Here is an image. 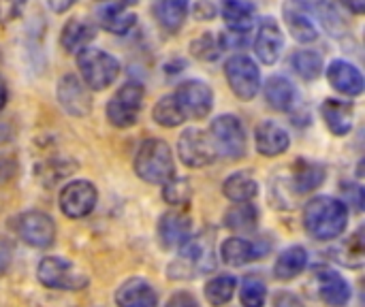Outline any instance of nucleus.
Instances as JSON below:
<instances>
[{"label": "nucleus", "mask_w": 365, "mask_h": 307, "mask_svg": "<svg viewBox=\"0 0 365 307\" xmlns=\"http://www.w3.org/2000/svg\"><path fill=\"white\" fill-rule=\"evenodd\" d=\"M349 207L334 197H317L304 209V229L319 241H331L346 231Z\"/></svg>", "instance_id": "nucleus-1"}, {"label": "nucleus", "mask_w": 365, "mask_h": 307, "mask_svg": "<svg viewBox=\"0 0 365 307\" xmlns=\"http://www.w3.org/2000/svg\"><path fill=\"white\" fill-rule=\"evenodd\" d=\"M135 173L148 184H167L175 177V160L167 141L145 139L135 156Z\"/></svg>", "instance_id": "nucleus-2"}, {"label": "nucleus", "mask_w": 365, "mask_h": 307, "mask_svg": "<svg viewBox=\"0 0 365 307\" xmlns=\"http://www.w3.org/2000/svg\"><path fill=\"white\" fill-rule=\"evenodd\" d=\"M178 267V274L171 278H197L203 274L214 271L216 267V254H214V235L199 233L197 237L190 235V239L180 248V259L171 265V269Z\"/></svg>", "instance_id": "nucleus-3"}, {"label": "nucleus", "mask_w": 365, "mask_h": 307, "mask_svg": "<svg viewBox=\"0 0 365 307\" xmlns=\"http://www.w3.org/2000/svg\"><path fill=\"white\" fill-rule=\"evenodd\" d=\"M77 66L88 90H105L120 75V62L98 47L81 49L77 53Z\"/></svg>", "instance_id": "nucleus-4"}, {"label": "nucleus", "mask_w": 365, "mask_h": 307, "mask_svg": "<svg viewBox=\"0 0 365 307\" xmlns=\"http://www.w3.org/2000/svg\"><path fill=\"white\" fill-rule=\"evenodd\" d=\"M210 139L216 147V154H220L227 160H240L246 156L248 150V137L246 126L237 115H218L210 126Z\"/></svg>", "instance_id": "nucleus-5"}, {"label": "nucleus", "mask_w": 365, "mask_h": 307, "mask_svg": "<svg viewBox=\"0 0 365 307\" xmlns=\"http://www.w3.org/2000/svg\"><path fill=\"white\" fill-rule=\"evenodd\" d=\"M145 90L139 81H126L107 103V120L115 128H130L139 120Z\"/></svg>", "instance_id": "nucleus-6"}, {"label": "nucleus", "mask_w": 365, "mask_h": 307, "mask_svg": "<svg viewBox=\"0 0 365 307\" xmlns=\"http://www.w3.org/2000/svg\"><path fill=\"white\" fill-rule=\"evenodd\" d=\"M36 276L43 286L56 291H83L88 286L86 274L62 256H45L36 267Z\"/></svg>", "instance_id": "nucleus-7"}, {"label": "nucleus", "mask_w": 365, "mask_h": 307, "mask_svg": "<svg viewBox=\"0 0 365 307\" xmlns=\"http://www.w3.org/2000/svg\"><path fill=\"white\" fill-rule=\"evenodd\" d=\"M227 81L233 94L242 100H252L261 90V71L257 62L244 53L231 56L225 64Z\"/></svg>", "instance_id": "nucleus-8"}, {"label": "nucleus", "mask_w": 365, "mask_h": 307, "mask_svg": "<svg viewBox=\"0 0 365 307\" xmlns=\"http://www.w3.org/2000/svg\"><path fill=\"white\" fill-rule=\"evenodd\" d=\"M178 156L180 160L190 167V169H201V167H207L212 165L218 154H216V147L210 139L207 132L199 130V128H186L182 135H180V141H178Z\"/></svg>", "instance_id": "nucleus-9"}, {"label": "nucleus", "mask_w": 365, "mask_h": 307, "mask_svg": "<svg viewBox=\"0 0 365 307\" xmlns=\"http://www.w3.org/2000/svg\"><path fill=\"white\" fill-rule=\"evenodd\" d=\"M98 201L96 186L86 179H75L66 184L60 192V209L66 218H86L94 212Z\"/></svg>", "instance_id": "nucleus-10"}, {"label": "nucleus", "mask_w": 365, "mask_h": 307, "mask_svg": "<svg viewBox=\"0 0 365 307\" xmlns=\"http://www.w3.org/2000/svg\"><path fill=\"white\" fill-rule=\"evenodd\" d=\"M173 96L178 98L186 118L203 120L210 115V111L214 107V92L201 79H188V81L180 83Z\"/></svg>", "instance_id": "nucleus-11"}, {"label": "nucleus", "mask_w": 365, "mask_h": 307, "mask_svg": "<svg viewBox=\"0 0 365 307\" xmlns=\"http://www.w3.org/2000/svg\"><path fill=\"white\" fill-rule=\"evenodd\" d=\"M17 235L24 244L45 250L56 241V224L45 212H26L17 218Z\"/></svg>", "instance_id": "nucleus-12"}, {"label": "nucleus", "mask_w": 365, "mask_h": 307, "mask_svg": "<svg viewBox=\"0 0 365 307\" xmlns=\"http://www.w3.org/2000/svg\"><path fill=\"white\" fill-rule=\"evenodd\" d=\"M58 103L62 105V109L71 115L83 118L92 111V96L90 90L86 88V83L75 77V75H64L58 81V90H56Z\"/></svg>", "instance_id": "nucleus-13"}, {"label": "nucleus", "mask_w": 365, "mask_h": 307, "mask_svg": "<svg viewBox=\"0 0 365 307\" xmlns=\"http://www.w3.org/2000/svg\"><path fill=\"white\" fill-rule=\"evenodd\" d=\"M282 17H284V24L295 41L314 43L319 38V28H317L312 13L308 11L304 0H287L282 6Z\"/></svg>", "instance_id": "nucleus-14"}, {"label": "nucleus", "mask_w": 365, "mask_h": 307, "mask_svg": "<svg viewBox=\"0 0 365 307\" xmlns=\"http://www.w3.org/2000/svg\"><path fill=\"white\" fill-rule=\"evenodd\" d=\"M192 233V224L188 214L184 212H167L158 220V241L167 250H180Z\"/></svg>", "instance_id": "nucleus-15"}, {"label": "nucleus", "mask_w": 365, "mask_h": 307, "mask_svg": "<svg viewBox=\"0 0 365 307\" xmlns=\"http://www.w3.org/2000/svg\"><path fill=\"white\" fill-rule=\"evenodd\" d=\"M284 47V36L274 17H263L257 36H255V53L263 64H276Z\"/></svg>", "instance_id": "nucleus-16"}, {"label": "nucleus", "mask_w": 365, "mask_h": 307, "mask_svg": "<svg viewBox=\"0 0 365 307\" xmlns=\"http://www.w3.org/2000/svg\"><path fill=\"white\" fill-rule=\"evenodd\" d=\"M327 79L331 83V88L344 96H359L364 94L365 81L361 71L346 60H334L327 66Z\"/></svg>", "instance_id": "nucleus-17"}, {"label": "nucleus", "mask_w": 365, "mask_h": 307, "mask_svg": "<svg viewBox=\"0 0 365 307\" xmlns=\"http://www.w3.org/2000/svg\"><path fill=\"white\" fill-rule=\"evenodd\" d=\"M255 145H257V152L261 156H267V158H274V156H280L289 150L291 145V137L289 132L276 124V122H261L255 130Z\"/></svg>", "instance_id": "nucleus-18"}, {"label": "nucleus", "mask_w": 365, "mask_h": 307, "mask_svg": "<svg viewBox=\"0 0 365 307\" xmlns=\"http://www.w3.org/2000/svg\"><path fill=\"white\" fill-rule=\"evenodd\" d=\"M321 115L327 124V128L336 137H344L353 130V120H355V105L349 100L340 98H327L321 105Z\"/></svg>", "instance_id": "nucleus-19"}, {"label": "nucleus", "mask_w": 365, "mask_h": 307, "mask_svg": "<svg viewBox=\"0 0 365 307\" xmlns=\"http://www.w3.org/2000/svg\"><path fill=\"white\" fill-rule=\"evenodd\" d=\"M94 36H96V28L90 19L71 17L60 32V45L68 53H79L81 49L90 47Z\"/></svg>", "instance_id": "nucleus-20"}, {"label": "nucleus", "mask_w": 365, "mask_h": 307, "mask_svg": "<svg viewBox=\"0 0 365 307\" xmlns=\"http://www.w3.org/2000/svg\"><path fill=\"white\" fill-rule=\"evenodd\" d=\"M115 303L118 307H156L158 297H156V291L145 280L133 278V280H126L118 288Z\"/></svg>", "instance_id": "nucleus-21"}, {"label": "nucleus", "mask_w": 365, "mask_h": 307, "mask_svg": "<svg viewBox=\"0 0 365 307\" xmlns=\"http://www.w3.org/2000/svg\"><path fill=\"white\" fill-rule=\"evenodd\" d=\"M265 100L276 111H291L297 103V90L284 75H272L263 85Z\"/></svg>", "instance_id": "nucleus-22"}, {"label": "nucleus", "mask_w": 365, "mask_h": 307, "mask_svg": "<svg viewBox=\"0 0 365 307\" xmlns=\"http://www.w3.org/2000/svg\"><path fill=\"white\" fill-rule=\"evenodd\" d=\"M319 295L331 307H344L351 301V284L336 271H319Z\"/></svg>", "instance_id": "nucleus-23"}, {"label": "nucleus", "mask_w": 365, "mask_h": 307, "mask_svg": "<svg viewBox=\"0 0 365 307\" xmlns=\"http://www.w3.org/2000/svg\"><path fill=\"white\" fill-rule=\"evenodd\" d=\"M98 24L103 30L122 36V34H128L133 30V26L137 24V15L133 11H128L126 4L120 0V2L107 4L98 11Z\"/></svg>", "instance_id": "nucleus-24"}, {"label": "nucleus", "mask_w": 365, "mask_h": 307, "mask_svg": "<svg viewBox=\"0 0 365 307\" xmlns=\"http://www.w3.org/2000/svg\"><path fill=\"white\" fill-rule=\"evenodd\" d=\"M220 256L227 265L231 267H244L257 259L263 256V248L257 246L250 239H242V237H231L220 246Z\"/></svg>", "instance_id": "nucleus-25"}, {"label": "nucleus", "mask_w": 365, "mask_h": 307, "mask_svg": "<svg viewBox=\"0 0 365 307\" xmlns=\"http://www.w3.org/2000/svg\"><path fill=\"white\" fill-rule=\"evenodd\" d=\"M222 192L233 203H250L257 197V192H259V184L252 177V173L237 171V173H233V175H229L225 179Z\"/></svg>", "instance_id": "nucleus-26"}, {"label": "nucleus", "mask_w": 365, "mask_h": 307, "mask_svg": "<svg viewBox=\"0 0 365 307\" xmlns=\"http://www.w3.org/2000/svg\"><path fill=\"white\" fill-rule=\"evenodd\" d=\"M220 13L229 30H235V32H248L257 17L255 6L248 0H225Z\"/></svg>", "instance_id": "nucleus-27"}, {"label": "nucleus", "mask_w": 365, "mask_h": 307, "mask_svg": "<svg viewBox=\"0 0 365 307\" xmlns=\"http://www.w3.org/2000/svg\"><path fill=\"white\" fill-rule=\"evenodd\" d=\"M325 182V167L312 160H297L295 165V173H293V190L297 194H306L312 192L317 188H321V184Z\"/></svg>", "instance_id": "nucleus-28"}, {"label": "nucleus", "mask_w": 365, "mask_h": 307, "mask_svg": "<svg viewBox=\"0 0 365 307\" xmlns=\"http://www.w3.org/2000/svg\"><path fill=\"white\" fill-rule=\"evenodd\" d=\"M188 0H160L154 6V15L167 32H178L188 17Z\"/></svg>", "instance_id": "nucleus-29"}, {"label": "nucleus", "mask_w": 365, "mask_h": 307, "mask_svg": "<svg viewBox=\"0 0 365 307\" xmlns=\"http://www.w3.org/2000/svg\"><path fill=\"white\" fill-rule=\"evenodd\" d=\"M364 229L353 233L346 241L338 244L334 250V259L349 267V269H361L365 263V244H364Z\"/></svg>", "instance_id": "nucleus-30"}, {"label": "nucleus", "mask_w": 365, "mask_h": 307, "mask_svg": "<svg viewBox=\"0 0 365 307\" xmlns=\"http://www.w3.org/2000/svg\"><path fill=\"white\" fill-rule=\"evenodd\" d=\"M306 265H308V252L302 246H291L278 256V261L274 265V271H276L278 280L287 282V280L297 278L306 269Z\"/></svg>", "instance_id": "nucleus-31"}, {"label": "nucleus", "mask_w": 365, "mask_h": 307, "mask_svg": "<svg viewBox=\"0 0 365 307\" xmlns=\"http://www.w3.org/2000/svg\"><path fill=\"white\" fill-rule=\"evenodd\" d=\"M152 118L156 120V124H160L165 128H175V126H180V124L186 122V113L182 111V107H180V103H178V98L173 94L163 96L154 105Z\"/></svg>", "instance_id": "nucleus-32"}, {"label": "nucleus", "mask_w": 365, "mask_h": 307, "mask_svg": "<svg viewBox=\"0 0 365 307\" xmlns=\"http://www.w3.org/2000/svg\"><path fill=\"white\" fill-rule=\"evenodd\" d=\"M257 222H259V212L250 203H237V205H233L225 214V224L231 231H237V233L255 231L257 229Z\"/></svg>", "instance_id": "nucleus-33"}, {"label": "nucleus", "mask_w": 365, "mask_h": 307, "mask_svg": "<svg viewBox=\"0 0 365 307\" xmlns=\"http://www.w3.org/2000/svg\"><path fill=\"white\" fill-rule=\"evenodd\" d=\"M291 66L302 79L312 81V79H319L323 73V58L314 49H302L291 56Z\"/></svg>", "instance_id": "nucleus-34"}, {"label": "nucleus", "mask_w": 365, "mask_h": 307, "mask_svg": "<svg viewBox=\"0 0 365 307\" xmlns=\"http://www.w3.org/2000/svg\"><path fill=\"white\" fill-rule=\"evenodd\" d=\"M235 286H237V282H235L233 276H218V278L207 282L205 299L214 307L227 306L233 299V295H235Z\"/></svg>", "instance_id": "nucleus-35"}, {"label": "nucleus", "mask_w": 365, "mask_h": 307, "mask_svg": "<svg viewBox=\"0 0 365 307\" xmlns=\"http://www.w3.org/2000/svg\"><path fill=\"white\" fill-rule=\"evenodd\" d=\"M190 51L195 58L203 60V62H214L220 58L222 53V47H220V41L216 34L212 32H203L201 36H197L192 43H190Z\"/></svg>", "instance_id": "nucleus-36"}, {"label": "nucleus", "mask_w": 365, "mask_h": 307, "mask_svg": "<svg viewBox=\"0 0 365 307\" xmlns=\"http://www.w3.org/2000/svg\"><path fill=\"white\" fill-rule=\"evenodd\" d=\"M240 299L244 307H263L267 299V288L263 284V280H259L257 276H248L242 282V291H240Z\"/></svg>", "instance_id": "nucleus-37"}, {"label": "nucleus", "mask_w": 365, "mask_h": 307, "mask_svg": "<svg viewBox=\"0 0 365 307\" xmlns=\"http://www.w3.org/2000/svg\"><path fill=\"white\" fill-rule=\"evenodd\" d=\"M163 186V199L169 205H186L192 197V186L186 177H173Z\"/></svg>", "instance_id": "nucleus-38"}, {"label": "nucleus", "mask_w": 365, "mask_h": 307, "mask_svg": "<svg viewBox=\"0 0 365 307\" xmlns=\"http://www.w3.org/2000/svg\"><path fill=\"white\" fill-rule=\"evenodd\" d=\"M314 11H317V15L321 17V21H323V26H325V30L327 32H331V34H336V36H340L342 32H344V21H342V17H340V13L336 11V6L334 4H329L327 0H314Z\"/></svg>", "instance_id": "nucleus-39"}, {"label": "nucleus", "mask_w": 365, "mask_h": 307, "mask_svg": "<svg viewBox=\"0 0 365 307\" xmlns=\"http://www.w3.org/2000/svg\"><path fill=\"white\" fill-rule=\"evenodd\" d=\"M24 6H26V0H0V24L17 19Z\"/></svg>", "instance_id": "nucleus-40"}, {"label": "nucleus", "mask_w": 365, "mask_h": 307, "mask_svg": "<svg viewBox=\"0 0 365 307\" xmlns=\"http://www.w3.org/2000/svg\"><path fill=\"white\" fill-rule=\"evenodd\" d=\"M218 41H220V47L222 51L229 47V49H240V47H246L248 45V32H235V30H229L225 34H218Z\"/></svg>", "instance_id": "nucleus-41"}, {"label": "nucleus", "mask_w": 365, "mask_h": 307, "mask_svg": "<svg viewBox=\"0 0 365 307\" xmlns=\"http://www.w3.org/2000/svg\"><path fill=\"white\" fill-rule=\"evenodd\" d=\"M165 307H199V303H197V299H195L190 293L180 291V293H175V295L167 301V306Z\"/></svg>", "instance_id": "nucleus-42"}, {"label": "nucleus", "mask_w": 365, "mask_h": 307, "mask_svg": "<svg viewBox=\"0 0 365 307\" xmlns=\"http://www.w3.org/2000/svg\"><path fill=\"white\" fill-rule=\"evenodd\" d=\"M15 171H17L15 160L9 158V156H0V186L6 184V182H11V177L15 175Z\"/></svg>", "instance_id": "nucleus-43"}, {"label": "nucleus", "mask_w": 365, "mask_h": 307, "mask_svg": "<svg viewBox=\"0 0 365 307\" xmlns=\"http://www.w3.org/2000/svg\"><path fill=\"white\" fill-rule=\"evenodd\" d=\"M274 307H304V303H302V299L297 295H293L289 291H282V293L276 295Z\"/></svg>", "instance_id": "nucleus-44"}, {"label": "nucleus", "mask_w": 365, "mask_h": 307, "mask_svg": "<svg viewBox=\"0 0 365 307\" xmlns=\"http://www.w3.org/2000/svg\"><path fill=\"white\" fill-rule=\"evenodd\" d=\"M192 13H195V17H199V19H214L216 6H214L212 2H207V0H199V2H195Z\"/></svg>", "instance_id": "nucleus-45"}, {"label": "nucleus", "mask_w": 365, "mask_h": 307, "mask_svg": "<svg viewBox=\"0 0 365 307\" xmlns=\"http://www.w3.org/2000/svg\"><path fill=\"white\" fill-rule=\"evenodd\" d=\"M77 0H47V6L53 11V13H66Z\"/></svg>", "instance_id": "nucleus-46"}, {"label": "nucleus", "mask_w": 365, "mask_h": 307, "mask_svg": "<svg viewBox=\"0 0 365 307\" xmlns=\"http://www.w3.org/2000/svg\"><path fill=\"white\" fill-rule=\"evenodd\" d=\"M338 2L355 15H361L365 11V0H338Z\"/></svg>", "instance_id": "nucleus-47"}, {"label": "nucleus", "mask_w": 365, "mask_h": 307, "mask_svg": "<svg viewBox=\"0 0 365 307\" xmlns=\"http://www.w3.org/2000/svg\"><path fill=\"white\" fill-rule=\"evenodd\" d=\"M6 105V85H4V81L0 79V109Z\"/></svg>", "instance_id": "nucleus-48"}, {"label": "nucleus", "mask_w": 365, "mask_h": 307, "mask_svg": "<svg viewBox=\"0 0 365 307\" xmlns=\"http://www.w3.org/2000/svg\"><path fill=\"white\" fill-rule=\"evenodd\" d=\"M11 137H9V128L4 126V124H0V143L2 141H9Z\"/></svg>", "instance_id": "nucleus-49"}]
</instances>
